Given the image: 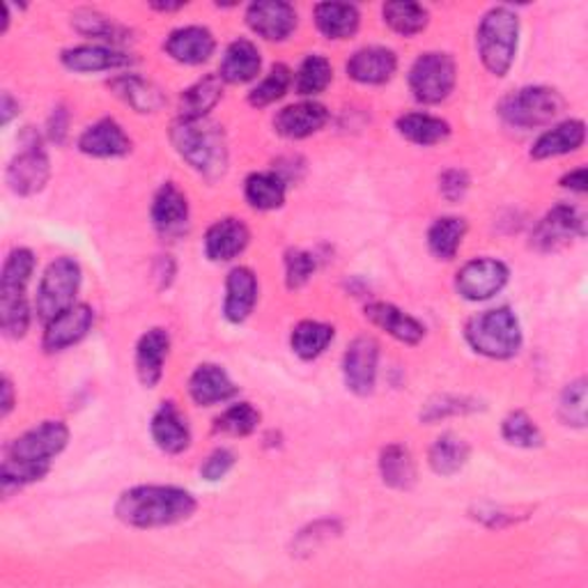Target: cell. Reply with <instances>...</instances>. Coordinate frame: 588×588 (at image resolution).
<instances>
[{"label": "cell", "instance_id": "obj_55", "mask_svg": "<svg viewBox=\"0 0 588 588\" xmlns=\"http://www.w3.org/2000/svg\"><path fill=\"white\" fill-rule=\"evenodd\" d=\"M310 529H313V533H315V536H313V540H327V538H329V536H320V533H322V531H320V529H322V522L313 525ZM336 529H338V525H336V522H329V525L325 527V531H336Z\"/></svg>", "mask_w": 588, "mask_h": 588}, {"label": "cell", "instance_id": "obj_9", "mask_svg": "<svg viewBox=\"0 0 588 588\" xmlns=\"http://www.w3.org/2000/svg\"><path fill=\"white\" fill-rule=\"evenodd\" d=\"M5 177L8 187L16 196H33L47 187L51 177V164L33 131H28V141H24V150L14 156L12 164L8 166Z\"/></svg>", "mask_w": 588, "mask_h": 588}, {"label": "cell", "instance_id": "obj_39", "mask_svg": "<svg viewBox=\"0 0 588 588\" xmlns=\"http://www.w3.org/2000/svg\"><path fill=\"white\" fill-rule=\"evenodd\" d=\"M384 24H387L393 33L412 37L425 31L430 14L419 3H387L381 8Z\"/></svg>", "mask_w": 588, "mask_h": 588}, {"label": "cell", "instance_id": "obj_30", "mask_svg": "<svg viewBox=\"0 0 588 588\" xmlns=\"http://www.w3.org/2000/svg\"><path fill=\"white\" fill-rule=\"evenodd\" d=\"M223 95V81L216 74H208L205 79L196 81L187 87L179 99V116L183 120H202L208 113L221 102Z\"/></svg>", "mask_w": 588, "mask_h": 588}, {"label": "cell", "instance_id": "obj_20", "mask_svg": "<svg viewBox=\"0 0 588 588\" xmlns=\"http://www.w3.org/2000/svg\"><path fill=\"white\" fill-rule=\"evenodd\" d=\"M150 433H152L154 444L168 456L185 454L191 444V430L183 412L175 407V402H164L160 410L154 412L152 423H150Z\"/></svg>", "mask_w": 588, "mask_h": 588}, {"label": "cell", "instance_id": "obj_16", "mask_svg": "<svg viewBox=\"0 0 588 588\" xmlns=\"http://www.w3.org/2000/svg\"><path fill=\"white\" fill-rule=\"evenodd\" d=\"M79 150L97 160H116L131 152V139L116 120L104 118L79 136Z\"/></svg>", "mask_w": 588, "mask_h": 588}, {"label": "cell", "instance_id": "obj_18", "mask_svg": "<svg viewBox=\"0 0 588 588\" xmlns=\"http://www.w3.org/2000/svg\"><path fill=\"white\" fill-rule=\"evenodd\" d=\"M327 122H329L327 106L318 102H299L285 106L283 110L277 113L274 129L281 136H285V139L302 141L313 133H318Z\"/></svg>", "mask_w": 588, "mask_h": 588}, {"label": "cell", "instance_id": "obj_47", "mask_svg": "<svg viewBox=\"0 0 588 588\" xmlns=\"http://www.w3.org/2000/svg\"><path fill=\"white\" fill-rule=\"evenodd\" d=\"M479 404L477 400L471 398H458V396H439V398H433L421 412V421L423 423H437L442 419H448V416H458V414H469V412H477Z\"/></svg>", "mask_w": 588, "mask_h": 588}, {"label": "cell", "instance_id": "obj_37", "mask_svg": "<svg viewBox=\"0 0 588 588\" xmlns=\"http://www.w3.org/2000/svg\"><path fill=\"white\" fill-rule=\"evenodd\" d=\"M333 333H336L333 327H329L325 322L304 320V322H299L297 327L292 329V336H290L292 352L297 354L299 358H304V361L318 358L331 345Z\"/></svg>", "mask_w": 588, "mask_h": 588}, {"label": "cell", "instance_id": "obj_26", "mask_svg": "<svg viewBox=\"0 0 588 588\" xmlns=\"http://www.w3.org/2000/svg\"><path fill=\"white\" fill-rule=\"evenodd\" d=\"M189 393L196 404L212 407L237 396L235 381L216 364H202L189 379Z\"/></svg>", "mask_w": 588, "mask_h": 588}, {"label": "cell", "instance_id": "obj_35", "mask_svg": "<svg viewBox=\"0 0 588 588\" xmlns=\"http://www.w3.org/2000/svg\"><path fill=\"white\" fill-rule=\"evenodd\" d=\"M471 448L464 439L456 435H442L427 450V462L439 477H456V473L467 464Z\"/></svg>", "mask_w": 588, "mask_h": 588}, {"label": "cell", "instance_id": "obj_54", "mask_svg": "<svg viewBox=\"0 0 588 588\" xmlns=\"http://www.w3.org/2000/svg\"><path fill=\"white\" fill-rule=\"evenodd\" d=\"M0 391H3V402H0V404H3V412H0V414H3V419H5L12 412V407H14V391H12V381H10L8 375L3 377V387H0Z\"/></svg>", "mask_w": 588, "mask_h": 588}, {"label": "cell", "instance_id": "obj_48", "mask_svg": "<svg viewBox=\"0 0 588 588\" xmlns=\"http://www.w3.org/2000/svg\"><path fill=\"white\" fill-rule=\"evenodd\" d=\"M315 274V258L302 248H292L285 256V283L290 290L304 287Z\"/></svg>", "mask_w": 588, "mask_h": 588}, {"label": "cell", "instance_id": "obj_50", "mask_svg": "<svg viewBox=\"0 0 588 588\" xmlns=\"http://www.w3.org/2000/svg\"><path fill=\"white\" fill-rule=\"evenodd\" d=\"M439 191L448 202H458L469 191V175L460 168H450L439 177Z\"/></svg>", "mask_w": 588, "mask_h": 588}, {"label": "cell", "instance_id": "obj_17", "mask_svg": "<svg viewBox=\"0 0 588 588\" xmlns=\"http://www.w3.org/2000/svg\"><path fill=\"white\" fill-rule=\"evenodd\" d=\"M170 350V336L166 329H150L136 345V375L145 389H154L164 377V364Z\"/></svg>", "mask_w": 588, "mask_h": 588}, {"label": "cell", "instance_id": "obj_46", "mask_svg": "<svg viewBox=\"0 0 588 588\" xmlns=\"http://www.w3.org/2000/svg\"><path fill=\"white\" fill-rule=\"evenodd\" d=\"M558 416L563 425L584 427L586 425V379H575L561 393Z\"/></svg>", "mask_w": 588, "mask_h": 588}, {"label": "cell", "instance_id": "obj_34", "mask_svg": "<svg viewBox=\"0 0 588 588\" xmlns=\"http://www.w3.org/2000/svg\"><path fill=\"white\" fill-rule=\"evenodd\" d=\"M285 179L274 170V173H254L246 179L244 196L246 202L258 212H271L279 210L285 202Z\"/></svg>", "mask_w": 588, "mask_h": 588}, {"label": "cell", "instance_id": "obj_27", "mask_svg": "<svg viewBox=\"0 0 588 588\" xmlns=\"http://www.w3.org/2000/svg\"><path fill=\"white\" fill-rule=\"evenodd\" d=\"M584 141H586V125L581 120H565L540 136L531 148V156L536 162L554 160V156H563L579 150Z\"/></svg>", "mask_w": 588, "mask_h": 588}, {"label": "cell", "instance_id": "obj_52", "mask_svg": "<svg viewBox=\"0 0 588 588\" xmlns=\"http://www.w3.org/2000/svg\"><path fill=\"white\" fill-rule=\"evenodd\" d=\"M563 189H571L575 193H584L586 191V168H575L568 175L561 179Z\"/></svg>", "mask_w": 588, "mask_h": 588}, {"label": "cell", "instance_id": "obj_3", "mask_svg": "<svg viewBox=\"0 0 588 588\" xmlns=\"http://www.w3.org/2000/svg\"><path fill=\"white\" fill-rule=\"evenodd\" d=\"M170 141L179 156L210 183L228 170V143H225L223 127L202 118L183 120L179 118L170 129Z\"/></svg>", "mask_w": 588, "mask_h": 588}, {"label": "cell", "instance_id": "obj_1", "mask_svg": "<svg viewBox=\"0 0 588 588\" xmlns=\"http://www.w3.org/2000/svg\"><path fill=\"white\" fill-rule=\"evenodd\" d=\"M70 442V427L62 421H44L8 444L3 464H0V485L3 494L42 481L51 471L54 460Z\"/></svg>", "mask_w": 588, "mask_h": 588}, {"label": "cell", "instance_id": "obj_49", "mask_svg": "<svg viewBox=\"0 0 588 588\" xmlns=\"http://www.w3.org/2000/svg\"><path fill=\"white\" fill-rule=\"evenodd\" d=\"M233 467H235L233 450H228V448H216L214 454L205 462H202L200 477L205 479V481H210V483H214V481H221L225 477V473H228Z\"/></svg>", "mask_w": 588, "mask_h": 588}, {"label": "cell", "instance_id": "obj_38", "mask_svg": "<svg viewBox=\"0 0 588 588\" xmlns=\"http://www.w3.org/2000/svg\"><path fill=\"white\" fill-rule=\"evenodd\" d=\"M35 274V256L28 248H14L0 271V294H26Z\"/></svg>", "mask_w": 588, "mask_h": 588}, {"label": "cell", "instance_id": "obj_11", "mask_svg": "<svg viewBox=\"0 0 588 588\" xmlns=\"http://www.w3.org/2000/svg\"><path fill=\"white\" fill-rule=\"evenodd\" d=\"M586 221L584 214L575 205H561L552 208L542 221L536 225L531 235V246L542 254L556 251V248L568 246L575 237H584Z\"/></svg>", "mask_w": 588, "mask_h": 588}, {"label": "cell", "instance_id": "obj_51", "mask_svg": "<svg viewBox=\"0 0 588 588\" xmlns=\"http://www.w3.org/2000/svg\"><path fill=\"white\" fill-rule=\"evenodd\" d=\"M67 127H70V113H67L64 108H56L51 120H49V133H51V139L56 143H62L64 141Z\"/></svg>", "mask_w": 588, "mask_h": 588}, {"label": "cell", "instance_id": "obj_53", "mask_svg": "<svg viewBox=\"0 0 588 588\" xmlns=\"http://www.w3.org/2000/svg\"><path fill=\"white\" fill-rule=\"evenodd\" d=\"M16 113H19V102H14L10 93H3V99H0V120H3L5 127L12 122Z\"/></svg>", "mask_w": 588, "mask_h": 588}, {"label": "cell", "instance_id": "obj_45", "mask_svg": "<svg viewBox=\"0 0 588 588\" xmlns=\"http://www.w3.org/2000/svg\"><path fill=\"white\" fill-rule=\"evenodd\" d=\"M502 435L510 446H517V448H538V446H542V435H540L538 425L522 410L510 412L504 419Z\"/></svg>", "mask_w": 588, "mask_h": 588}, {"label": "cell", "instance_id": "obj_23", "mask_svg": "<svg viewBox=\"0 0 588 588\" xmlns=\"http://www.w3.org/2000/svg\"><path fill=\"white\" fill-rule=\"evenodd\" d=\"M398 70V58L391 49L366 47L358 49L348 60V77L364 85H381L393 79Z\"/></svg>", "mask_w": 588, "mask_h": 588}, {"label": "cell", "instance_id": "obj_14", "mask_svg": "<svg viewBox=\"0 0 588 588\" xmlns=\"http://www.w3.org/2000/svg\"><path fill=\"white\" fill-rule=\"evenodd\" d=\"M95 325V313L87 304H74L54 318L44 331V350L47 352H62L81 343Z\"/></svg>", "mask_w": 588, "mask_h": 588}, {"label": "cell", "instance_id": "obj_44", "mask_svg": "<svg viewBox=\"0 0 588 588\" xmlns=\"http://www.w3.org/2000/svg\"><path fill=\"white\" fill-rule=\"evenodd\" d=\"M292 83V72L287 64H274L269 70V74L248 93V104L256 108H264L269 104L279 102Z\"/></svg>", "mask_w": 588, "mask_h": 588}, {"label": "cell", "instance_id": "obj_24", "mask_svg": "<svg viewBox=\"0 0 588 588\" xmlns=\"http://www.w3.org/2000/svg\"><path fill=\"white\" fill-rule=\"evenodd\" d=\"M366 318L379 327L381 331H387L389 336H393L396 341L404 343V345H419L425 336V327L412 318L410 313L400 310L393 304H384V302H375L371 306H366Z\"/></svg>", "mask_w": 588, "mask_h": 588}, {"label": "cell", "instance_id": "obj_2", "mask_svg": "<svg viewBox=\"0 0 588 588\" xmlns=\"http://www.w3.org/2000/svg\"><path fill=\"white\" fill-rule=\"evenodd\" d=\"M198 504L193 494L175 485H139L120 494L116 515L131 529H162L185 522Z\"/></svg>", "mask_w": 588, "mask_h": 588}, {"label": "cell", "instance_id": "obj_21", "mask_svg": "<svg viewBox=\"0 0 588 588\" xmlns=\"http://www.w3.org/2000/svg\"><path fill=\"white\" fill-rule=\"evenodd\" d=\"M67 70L79 74H95V72H110L120 70V67L131 64V56L118 51L116 47H102V44H85V47L67 49L60 56Z\"/></svg>", "mask_w": 588, "mask_h": 588}, {"label": "cell", "instance_id": "obj_36", "mask_svg": "<svg viewBox=\"0 0 588 588\" xmlns=\"http://www.w3.org/2000/svg\"><path fill=\"white\" fill-rule=\"evenodd\" d=\"M464 235H467L464 219H458V216L437 219L427 231L430 254L439 260H454L460 251Z\"/></svg>", "mask_w": 588, "mask_h": 588}, {"label": "cell", "instance_id": "obj_31", "mask_svg": "<svg viewBox=\"0 0 588 588\" xmlns=\"http://www.w3.org/2000/svg\"><path fill=\"white\" fill-rule=\"evenodd\" d=\"M315 24L329 39H350L358 31L361 14L350 3H320L315 5Z\"/></svg>", "mask_w": 588, "mask_h": 588}, {"label": "cell", "instance_id": "obj_29", "mask_svg": "<svg viewBox=\"0 0 588 588\" xmlns=\"http://www.w3.org/2000/svg\"><path fill=\"white\" fill-rule=\"evenodd\" d=\"M110 90L136 113H156L164 108L166 97L154 83L141 79L139 74H125L110 81Z\"/></svg>", "mask_w": 588, "mask_h": 588}, {"label": "cell", "instance_id": "obj_13", "mask_svg": "<svg viewBox=\"0 0 588 588\" xmlns=\"http://www.w3.org/2000/svg\"><path fill=\"white\" fill-rule=\"evenodd\" d=\"M246 24L267 42H283L297 28V10L283 0H260L248 5Z\"/></svg>", "mask_w": 588, "mask_h": 588}, {"label": "cell", "instance_id": "obj_19", "mask_svg": "<svg viewBox=\"0 0 588 588\" xmlns=\"http://www.w3.org/2000/svg\"><path fill=\"white\" fill-rule=\"evenodd\" d=\"M258 302V279L248 267H235L225 279L223 315L233 325H242L254 313Z\"/></svg>", "mask_w": 588, "mask_h": 588}, {"label": "cell", "instance_id": "obj_42", "mask_svg": "<svg viewBox=\"0 0 588 588\" xmlns=\"http://www.w3.org/2000/svg\"><path fill=\"white\" fill-rule=\"evenodd\" d=\"M31 327L26 294H0V329L8 338H24Z\"/></svg>", "mask_w": 588, "mask_h": 588}, {"label": "cell", "instance_id": "obj_41", "mask_svg": "<svg viewBox=\"0 0 588 588\" xmlns=\"http://www.w3.org/2000/svg\"><path fill=\"white\" fill-rule=\"evenodd\" d=\"M331 77H333L331 62L320 54H310L304 58V62L299 67L297 79H294V87H297V93L302 97L320 95L331 83Z\"/></svg>", "mask_w": 588, "mask_h": 588}, {"label": "cell", "instance_id": "obj_43", "mask_svg": "<svg viewBox=\"0 0 588 588\" xmlns=\"http://www.w3.org/2000/svg\"><path fill=\"white\" fill-rule=\"evenodd\" d=\"M260 423V412L251 402H237L228 407L216 421L214 430L223 435H233V437H246L256 433V427Z\"/></svg>", "mask_w": 588, "mask_h": 588}, {"label": "cell", "instance_id": "obj_40", "mask_svg": "<svg viewBox=\"0 0 588 588\" xmlns=\"http://www.w3.org/2000/svg\"><path fill=\"white\" fill-rule=\"evenodd\" d=\"M72 26L90 37V39H99V42H108V47L113 44V47H116V44L125 42L129 37V33L118 24V21H113L99 12H93V10H83V12H77L72 16Z\"/></svg>", "mask_w": 588, "mask_h": 588}, {"label": "cell", "instance_id": "obj_7", "mask_svg": "<svg viewBox=\"0 0 588 588\" xmlns=\"http://www.w3.org/2000/svg\"><path fill=\"white\" fill-rule=\"evenodd\" d=\"M81 287V267L74 258H58L54 260L37 287V299H35V310L37 318L49 325L54 318H58L60 313L67 308H72L77 304V294Z\"/></svg>", "mask_w": 588, "mask_h": 588}, {"label": "cell", "instance_id": "obj_15", "mask_svg": "<svg viewBox=\"0 0 588 588\" xmlns=\"http://www.w3.org/2000/svg\"><path fill=\"white\" fill-rule=\"evenodd\" d=\"M152 223L164 237H179L189 228L187 196L173 183L162 185L152 200Z\"/></svg>", "mask_w": 588, "mask_h": 588}, {"label": "cell", "instance_id": "obj_33", "mask_svg": "<svg viewBox=\"0 0 588 588\" xmlns=\"http://www.w3.org/2000/svg\"><path fill=\"white\" fill-rule=\"evenodd\" d=\"M379 473L384 485L393 490H410L416 483V464L402 444H389L379 454Z\"/></svg>", "mask_w": 588, "mask_h": 588}, {"label": "cell", "instance_id": "obj_10", "mask_svg": "<svg viewBox=\"0 0 588 588\" xmlns=\"http://www.w3.org/2000/svg\"><path fill=\"white\" fill-rule=\"evenodd\" d=\"M508 277L510 271L502 260L477 258L458 271L456 290L467 302H485L506 287Z\"/></svg>", "mask_w": 588, "mask_h": 588}, {"label": "cell", "instance_id": "obj_4", "mask_svg": "<svg viewBox=\"0 0 588 588\" xmlns=\"http://www.w3.org/2000/svg\"><path fill=\"white\" fill-rule=\"evenodd\" d=\"M464 338L473 352L499 361L513 358L522 348V329L508 306L473 315L464 327Z\"/></svg>", "mask_w": 588, "mask_h": 588}, {"label": "cell", "instance_id": "obj_6", "mask_svg": "<svg viewBox=\"0 0 588 588\" xmlns=\"http://www.w3.org/2000/svg\"><path fill=\"white\" fill-rule=\"evenodd\" d=\"M565 102L554 87L529 85L506 95L499 104V116L506 125L517 129L545 127L561 116Z\"/></svg>", "mask_w": 588, "mask_h": 588}, {"label": "cell", "instance_id": "obj_5", "mask_svg": "<svg viewBox=\"0 0 588 588\" xmlns=\"http://www.w3.org/2000/svg\"><path fill=\"white\" fill-rule=\"evenodd\" d=\"M519 19L508 8H492L479 26V54L485 70L494 77H506L517 56Z\"/></svg>", "mask_w": 588, "mask_h": 588}, {"label": "cell", "instance_id": "obj_25", "mask_svg": "<svg viewBox=\"0 0 588 588\" xmlns=\"http://www.w3.org/2000/svg\"><path fill=\"white\" fill-rule=\"evenodd\" d=\"M251 233L239 219H221L205 235V254L212 262H231L248 246Z\"/></svg>", "mask_w": 588, "mask_h": 588}, {"label": "cell", "instance_id": "obj_28", "mask_svg": "<svg viewBox=\"0 0 588 588\" xmlns=\"http://www.w3.org/2000/svg\"><path fill=\"white\" fill-rule=\"evenodd\" d=\"M260 67H262V58L256 44L248 39H235L223 54L219 77L225 83L242 85V83L258 79Z\"/></svg>", "mask_w": 588, "mask_h": 588}, {"label": "cell", "instance_id": "obj_32", "mask_svg": "<svg viewBox=\"0 0 588 588\" xmlns=\"http://www.w3.org/2000/svg\"><path fill=\"white\" fill-rule=\"evenodd\" d=\"M396 127L402 139L423 148L439 145L450 136V125L442 118L427 116V113H407V116L398 118Z\"/></svg>", "mask_w": 588, "mask_h": 588}, {"label": "cell", "instance_id": "obj_8", "mask_svg": "<svg viewBox=\"0 0 588 588\" xmlns=\"http://www.w3.org/2000/svg\"><path fill=\"white\" fill-rule=\"evenodd\" d=\"M458 81L456 60L442 51H430L416 58L410 70V90L421 104H439L454 93Z\"/></svg>", "mask_w": 588, "mask_h": 588}, {"label": "cell", "instance_id": "obj_22", "mask_svg": "<svg viewBox=\"0 0 588 588\" xmlns=\"http://www.w3.org/2000/svg\"><path fill=\"white\" fill-rule=\"evenodd\" d=\"M166 54L183 64H202L208 62L216 49L214 35L202 26H185L168 35L164 44Z\"/></svg>", "mask_w": 588, "mask_h": 588}, {"label": "cell", "instance_id": "obj_12", "mask_svg": "<svg viewBox=\"0 0 588 588\" xmlns=\"http://www.w3.org/2000/svg\"><path fill=\"white\" fill-rule=\"evenodd\" d=\"M377 364H379V345L371 336H358L348 345L343 356V377L345 387L354 396H371L377 381Z\"/></svg>", "mask_w": 588, "mask_h": 588}]
</instances>
